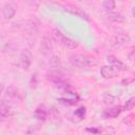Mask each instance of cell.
<instances>
[{
	"label": "cell",
	"mask_w": 135,
	"mask_h": 135,
	"mask_svg": "<svg viewBox=\"0 0 135 135\" xmlns=\"http://www.w3.org/2000/svg\"><path fill=\"white\" fill-rule=\"evenodd\" d=\"M70 62L76 68H91L98 64V60L90 55L76 54L70 57Z\"/></svg>",
	"instance_id": "obj_1"
},
{
	"label": "cell",
	"mask_w": 135,
	"mask_h": 135,
	"mask_svg": "<svg viewBox=\"0 0 135 135\" xmlns=\"http://www.w3.org/2000/svg\"><path fill=\"white\" fill-rule=\"evenodd\" d=\"M64 11L68 12V13H70V14H72V15H75L76 17H79L82 20L90 21L89 15L82 8H80L79 6H76V5H73V4H68V5L64 6Z\"/></svg>",
	"instance_id": "obj_2"
},
{
	"label": "cell",
	"mask_w": 135,
	"mask_h": 135,
	"mask_svg": "<svg viewBox=\"0 0 135 135\" xmlns=\"http://www.w3.org/2000/svg\"><path fill=\"white\" fill-rule=\"evenodd\" d=\"M32 63V53L28 50H23L19 56V66L22 70H28Z\"/></svg>",
	"instance_id": "obj_3"
},
{
	"label": "cell",
	"mask_w": 135,
	"mask_h": 135,
	"mask_svg": "<svg viewBox=\"0 0 135 135\" xmlns=\"http://www.w3.org/2000/svg\"><path fill=\"white\" fill-rule=\"evenodd\" d=\"M118 71L115 70L113 66L111 65H103L100 69V75L104 78V79H112L118 76Z\"/></svg>",
	"instance_id": "obj_4"
},
{
	"label": "cell",
	"mask_w": 135,
	"mask_h": 135,
	"mask_svg": "<svg viewBox=\"0 0 135 135\" xmlns=\"http://www.w3.org/2000/svg\"><path fill=\"white\" fill-rule=\"evenodd\" d=\"M107 60L108 62L111 64V66H113L115 70H117L118 72L120 71H126L127 70V65L119 59H117L115 56L113 55H108L107 56Z\"/></svg>",
	"instance_id": "obj_5"
},
{
	"label": "cell",
	"mask_w": 135,
	"mask_h": 135,
	"mask_svg": "<svg viewBox=\"0 0 135 135\" xmlns=\"http://www.w3.org/2000/svg\"><path fill=\"white\" fill-rule=\"evenodd\" d=\"M122 111H123V109H122L121 105H114V107H111V108L104 110L103 115H104L105 118H115V117H117Z\"/></svg>",
	"instance_id": "obj_6"
},
{
	"label": "cell",
	"mask_w": 135,
	"mask_h": 135,
	"mask_svg": "<svg viewBox=\"0 0 135 135\" xmlns=\"http://www.w3.org/2000/svg\"><path fill=\"white\" fill-rule=\"evenodd\" d=\"M15 13H16V9H15V6L11 3H6L3 7H2V14H3V17L7 20L12 19L14 16H15Z\"/></svg>",
	"instance_id": "obj_7"
},
{
	"label": "cell",
	"mask_w": 135,
	"mask_h": 135,
	"mask_svg": "<svg viewBox=\"0 0 135 135\" xmlns=\"http://www.w3.org/2000/svg\"><path fill=\"white\" fill-rule=\"evenodd\" d=\"M131 42V37L127 34H118L114 37V43L116 45H127Z\"/></svg>",
	"instance_id": "obj_8"
},
{
	"label": "cell",
	"mask_w": 135,
	"mask_h": 135,
	"mask_svg": "<svg viewBox=\"0 0 135 135\" xmlns=\"http://www.w3.org/2000/svg\"><path fill=\"white\" fill-rule=\"evenodd\" d=\"M59 44H62L64 47L69 49V50H74V49H76V47L78 46V43H77L75 40H73V39H71V38H69V37H65L64 35L62 36V38H61Z\"/></svg>",
	"instance_id": "obj_9"
},
{
	"label": "cell",
	"mask_w": 135,
	"mask_h": 135,
	"mask_svg": "<svg viewBox=\"0 0 135 135\" xmlns=\"http://www.w3.org/2000/svg\"><path fill=\"white\" fill-rule=\"evenodd\" d=\"M52 49H53V46H52L51 40L49 38H46V37L43 38L41 40V44H40V51H41V53L44 54V55H47V54L51 53Z\"/></svg>",
	"instance_id": "obj_10"
},
{
	"label": "cell",
	"mask_w": 135,
	"mask_h": 135,
	"mask_svg": "<svg viewBox=\"0 0 135 135\" xmlns=\"http://www.w3.org/2000/svg\"><path fill=\"white\" fill-rule=\"evenodd\" d=\"M34 116H35V118L38 119V120H45L46 117H47V110L45 109V107L39 105V107L35 110Z\"/></svg>",
	"instance_id": "obj_11"
},
{
	"label": "cell",
	"mask_w": 135,
	"mask_h": 135,
	"mask_svg": "<svg viewBox=\"0 0 135 135\" xmlns=\"http://www.w3.org/2000/svg\"><path fill=\"white\" fill-rule=\"evenodd\" d=\"M107 17L109 20L114 21V22H123L124 21V17L116 12H107Z\"/></svg>",
	"instance_id": "obj_12"
},
{
	"label": "cell",
	"mask_w": 135,
	"mask_h": 135,
	"mask_svg": "<svg viewBox=\"0 0 135 135\" xmlns=\"http://www.w3.org/2000/svg\"><path fill=\"white\" fill-rule=\"evenodd\" d=\"M11 115V109L7 105H1L0 107V121L6 120Z\"/></svg>",
	"instance_id": "obj_13"
},
{
	"label": "cell",
	"mask_w": 135,
	"mask_h": 135,
	"mask_svg": "<svg viewBox=\"0 0 135 135\" xmlns=\"http://www.w3.org/2000/svg\"><path fill=\"white\" fill-rule=\"evenodd\" d=\"M102 6L107 12H113V9L115 8V2L112 0H105L102 2Z\"/></svg>",
	"instance_id": "obj_14"
},
{
	"label": "cell",
	"mask_w": 135,
	"mask_h": 135,
	"mask_svg": "<svg viewBox=\"0 0 135 135\" xmlns=\"http://www.w3.org/2000/svg\"><path fill=\"white\" fill-rule=\"evenodd\" d=\"M134 105H135V97H131L129 100H127V102L122 107V109H123V111H131V110H133Z\"/></svg>",
	"instance_id": "obj_15"
},
{
	"label": "cell",
	"mask_w": 135,
	"mask_h": 135,
	"mask_svg": "<svg viewBox=\"0 0 135 135\" xmlns=\"http://www.w3.org/2000/svg\"><path fill=\"white\" fill-rule=\"evenodd\" d=\"M102 100H103V102L105 104L112 105L114 103V101H115V97L113 95H111V94H104L103 97H102Z\"/></svg>",
	"instance_id": "obj_16"
},
{
	"label": "cell",
	"mask_w": 135,
	"mask_h": 135,
	"mask_svg": "<svg viewBox=\"0 0 135 135\" xmlns=\"http://www.w3.org/2000/svg\"><path fill=\"white\" fill-rule=\"evenodd\" d=\"M85 108L84 107H81V108H79V109H77L76 110V112H75V115L76 116H78L80 119H82L84 116H85Z\"/></svg>",
	"instance_id": "obj_17"
},
{
	"label": "cell",
	"mask_w": 135,
	"mask_h": 135,
	"mask_svg": "<svg viewBox=\"0 0 135 135\" xmlns=\"http://www.w3.org/2000/svg\"><path fill=\"white\" fill-rule=\"evenodd\" d=\"M6 96L7 97H12V98L17 97V91L14 88H8L7 91H6Z\"/></svg>",
	"instance_id": "obj_18"
},
{
	"label": "cell",
	"mask_w": 135,
	"mask_h": 135,
	"mask_svg": "<svg viewBox=\"0 0 135 135\" xmlns=\"http://www.w3.org/2000/svg\"><path fill=\"white\" fill-rule=\"evenodd\" d=\"M123 122L127 123L128 126H133L134 123V118H133V115H129L127 117L123 118Z\"/></svg>",
	"instance_id": "obj_19"
},
{
	"label": "cell",
	"mask_w": 135,
	"mask_h": 135,
	"mask_svg": "<svg viewBox=\"0 0 135 135\" xmlns=\"http://www.w3.org/2000/svg\"><path fill=\"white\" fill-rule=\"evenodd\" d=\"M59 63H60V60H59V58L58 57H53L52 58V62H51V64L54 66V68H57L58 65H59Z\"/></svg>",
	"instance_id": "obj_20"
},
{
	"label": "cell",
	"mask_w": 135,
	"mask_h": 135,
	"mask_svg": "<svg viewBox=\"0 0 135 135\" xmlns=\"http://www.w3.org/2000/svg\"><path fill=\"white\" fill-rule=\"evenodd\" d=\"M133 81H134V79H133V78H124V79H122V80H121V84L126 86V85H129L130 83H132Z\"/></svg>",
	"instance_id": "obj_21"
},
{
	"label": "cell",
	"mask_w": 135,
	"mask_h": 135,
	"mask_svg": "<svg viewBox=\"0 0 135 135\" xmlns=\"http://www.w3.org/2000/svg\"><path fill=\"white\" fill-rule=\"evenodd\" d=\"M3 90H4V84L0 82V96H1V94L3 93Z\"/></svg>",
	"instance_id": "obj_22"
}]
</instances>
